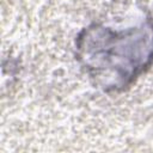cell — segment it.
Instances as JSON below:
<instances>
[{
	"label": "cell",
	"instance_id": "6da1fadb",
	"mask_svg": "<svg viewBox=\"0 0 153 153\" xmlns=\"http://www.w3.org/2000/svg\"><path fill=\"white\" fill-rule=\"evenodd\" d=\"M79 60L104 88L128 86L153 61V23L112 30L99 25L87 27L79 37Z\"/></svg>",
	"mask_w": 153,
	"mask_h": 153
}]
</instances>
